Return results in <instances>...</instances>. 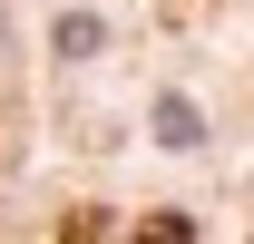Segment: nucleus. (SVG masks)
<instances>
[{"instance_id":"obj_3","label":"nucleus","mask_w":254,"mask_h":244,"mask_svg":"<svg viewBox=\"0 0 254 244\" xmlns=\"http://www.w3.org/2000/svg\"><path fill=\"white\" fill-rule=\"evenodd\" d=\"M88 49H98V20H88V10H68V20H59V59H88Z\"/></svg>"},{"instance_id":"obj_4","label":"nucleus","mask_w":254,"mask_h":244,"mask_svg":"<svg viewBox=\"0 0 254 244\" xmlns=\"http://www.w3.org/2000/svg\"><path fill=\"white\" fill-rule=\"evenodd\" d=\"M137 244H195V225H186V215H147V225H137Z\"/></svg>"},{"instance_id":"obj_2","label":"nucleus","mask_w":254,"mask_h":244,"mask_svg":"<svg viewBox=\"0 0 254 244\" xmlns=\"http://www.w3.org/2000/svg\"><path fill=\"white\" fill-rule=\"evenodd\" d=\"M59 244H108V215H98V205H68L59 215Z\"/></svg>"},{"instance_id":"obj_1","label":"nucleus","mask_w":254,"mask_h":244,"mask_svg":"<svg viewBox=\"0 0 254 244\" xmlns=\"http://www.w3.org/2000/svg\"><path fill=\"white\" fill-rule=\"evenodd\" d=\"M157 137H166V147H195V108H186V98H157Z\"/></svg>"}]
</instances>
